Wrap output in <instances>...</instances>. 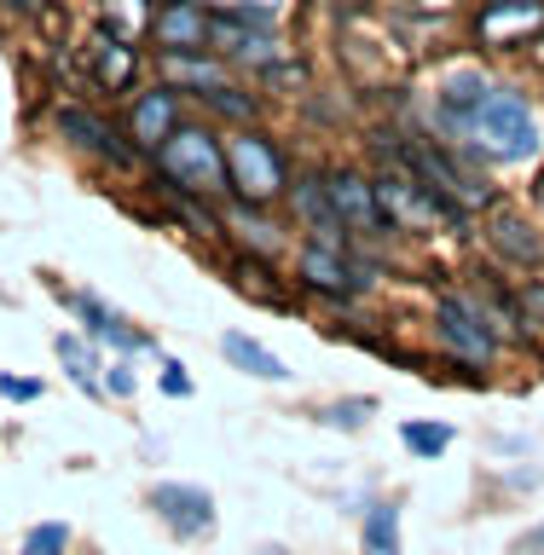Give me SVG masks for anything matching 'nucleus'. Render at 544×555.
I'll return each instance as SVG.
<instances>
[{"label":"nucleus","instance_id":"obj_1","mask_svg":"<svg viewBox=\"0 0 544 555\" xmlns=\"http://www.w3.org/2000/svg\"><path fill=\"white\" fill-rule=\"evenodd\" d=\"M464 139L481 156H493V163H528L539 151V121H533L528 99H521L516 87H493V93L481 99V111L469 116Z\"/></svg>","mask_w":544,"mask_h":555},{"label":"nucleus","instance_id":"obj_2","mask_svg":"<svg viewBox=\"0 0 544 555\" xmlns=\"http://www.w3.org/2000/svg\"><path fill=\"white\" fill-rule=\"evenodd\" d=\"M151 156H156V168H163V180L191 191V197H220L226 191V151H220V139L208 128L180 121Z\"/></svg>","mask_w":544,"mask_h":555},{"label":"nucleus","instance_id":"obj_3","mask_svg":"<svg viewBox=\"0 0 544 555\" xmlns=\"http://www.w3.org/2000/svg\"><path fill=\"white\" fill-rule=\"evenodd\" d=\"M220 151H226V191H232L243 208H267L273 197L290 191L284 151H278L267 133H232Z\"/></svg>","mask_w":544,"mask_h":555},{"label":"nucleus","instance_id":"obj_4","mask_svg":"<svg viewBox=\"0 0 544 555\" xmlns=\"http://www.w3.org/2000/svg\"><path fill=\"white\" fill-rule=\"evenodd\" d=\"M406 163H412V173L423 180L434 197H441L452 215H464V208H486L493 203V191H486L476 173H464L452 156H441L434 145H423V139H406Z\"/></svg>","mask_w":544,"mask_h":555},{"label":"nucleus","instance_id":"obj_5","mask_svg":"<svg viewBox=\"0 0 544 555\" xmlns=\"http://www.w3.org/2000/svg\"><path fill=\"white\" fill-rule=\"evenodd\" d=\"M146 503L156 509V520L174 532V538H203V532H215V498L203 492V486H191V480H156Z\"/></svg>","mask_w":544,"mask_h":555},{"label":"nucleus","instance_id":"obj_6","mask_svg":"<svg viewBox=\"0 0 544 555\" xmlns=\"http://www.w3.org/2000/svg\"><path fill=\"white\" fill-rule=\"evenodd\" d=\"M434 324H441V341L458 353L464 364H486L498 353V330L481 319L469 301H441V312H434Z\"/></svg>","mask_w":544,"mask_h":555},{"label":"nucleus","instance_id":"obj_7","mask_svg":"<svg viewBox=\"0 0 544 555\" xmlns=\"http://www.w3.org/2000/svg\"><path fill=\"white\" fill-rule=\"evenodd\" d=\"M330 208H337L342 225H359V232H389V208H382V191L359 173H330Z\"/></svg>","mask_w":544,"mask_h":555},{"label":"nucleus","instance_id":"obj_8","mask_svg":"<svg viewBox=\"0 0 544 555\" xmlns=\"http://www.w3.org/2000/svg\"><path fill=\"white\" fill-rule=\"evenodd\" d=\"M208 47H220L226 59H243V64H255V69H273L278 64V41L255 24V17H215Z\"/></svg>","mask_w":544,"mask_h":555},{"label":"nucleus","instance_id":"obj_9","mask_svg":"<svg viewBox=\"0 0 544 555\" xmlns=\"http://www.w3.org/2000/svg\"><path fill=\"white\" fill-rule=\"evenodd\" d=\"M174 128H180V93H174V87H151V93L134 99L128 133H134L139 151H156Z\"/></svg>","mask_w":544,"mask_h":555},{"label":"nucleus","instance_id":"obj_10","mask_svg":"<svg viewBox=\"0 0 544 555\" xmlns=\"http://www.w3.org/2000/svg\"><path fill=\"white\" fill-rule=\"evenodd\" d=\"M302 278L319 295H337V301H347V295H359L371 278H359V267H347V260L337 255V243H307L302 249Z\"/></svg>","mask_w":544,"mask_h":555},{"label":"nucleus","instance_id":"obj_11","mask_svg":"<svg viewBox=\"0 0 544 555\" xmlns=\"http://www.w3.org/2000/svg\"><path fill=\"white\" fill-rule=\"evenodd\" d=\"M208 29H215V17H208L198 0H168V7L156 12V41L168 52H203Z\"/></svg>","mask_w":544,"mask_h":555},{"label":"nucleus","instance_id":"obj_12","mask_svg":"<svg viewBox=\"0 0 544 555\" xmlns=\"http://www.w3.org/2000/svg\"><path fill=\"white\" fill-rule=\"evenodd\" d=\"M59 133L69 139V145L93 151L99 163H116V168H128V163H134V151H128V145H116V133L104 128L99 116H87L81 104H64V111H59Z\"/></svg>","mask_w":544,"mask_h":555},{"label":"nucleus","instance_id":"obj_13","mask_svg":"<svg viewBox=\"0 0 544 555\" xmlns=\"http://www.w3.org/2000/svg\"><path fill=\"white\" fill-rule=\"evenodd\" d=\"M486 93H493V81H486L481 69H452V76L441 81V128L464 139L469 116L481 111V99H486Z\"/></svg>","mask_w":544,"mask_h":555},{"label":"nucleus","instance_id":"obj_14","mask_svg":"<svg viewBox=\"0 0 544 555\" xmlns=\"http://www.w3.org/2000/svg\"><path fill=\"white\" fill-rule=\"evenodd\" d=\"M69 301H76L81 324H87V336L111 341V347H122V353H146V347H151V336H146V330H134L128 319H116V312L104 307L99 295H69Z\"/></svg>","mask_w":544,"mask_h":555},{"label":"nucleus","instance_id":"obj_15","mask_svg":"<svg viewBox=\"0 0 544 555\" xmlns=\"http://www.w3.org/2000/svg\"><path fill=\"white\" fill-rule=\"evenodd\" d=\"M544 24V0H493V7L481 12V35L486 41H504L516 47L521 35H533Z\"/></svg>","mask_w":544,"mask_h":555},{"label":"nucleus","instance_id":"obj_16","mask_svg":"<svg viewBox=\"0 0 544 555\" xmlns=\"http://www.w3.org/2000/svg\"><path fill=\"white\" fill-rule=\"evenodd\" d=\"M220 353L226 364H238L243 376H261V382H290V364L273 353V347H261L255 336H243V330H226L220 336Z\"/></svg>","mask_w":544,"mask_h":555},{"label":"nucleus","instance_id":"obj_17","mask_svg":"<svg viewBox=\"0 0 544 555\" xmlns=\"http://www.w3.org/2000/svg\"><path fill=\"white\" fill-rule=\"evenodd\" d=\"M359 550L365 555H400V503H371L365 509V527H359Z\"/></svg>","mask_w":544,"mask_h":555},{"label":"nucleus","instance_id":"obj_18","mask_svg":"<svg viewBox=\"0 0 544 555\" xmlns=\"http://www.w3.org/2000/svg\"><path fill=\"white\" fill-rule=\"evenodd\" d=\"M452 440H458V428H452V423H429V416H412V423H400V446H406L412 457H423V463L446 457Z\"/></svg>","mask_w":544,"mask_h":555},{"label":"nucleus","instance_id":"obj_19","mask_svg":"<svg viewBox=\"0 0 544 555\" xmlns=\"http://www.w3.org/2000/svg\"><path fill=\"white\" fill-rule=\"evenodd\" d=\"M52 353H59V364L69 371V382H76V388H87V393H99V388H104V382H99L104 364H99L93 347H81V336H69V330H64V336L52 341Z\"/></svg>","mask_w":544,"mask_h":555},{"label":"nucleus","instance_id":"obj_20","mask_svg":"<svg viewBox=\"0 0 544 555\" xmlns=\"http://www.w3.org/2000/svg\"><path fill=\"white\" fill-rule=\"evenodd\" d=\"M93 64H99V81L104 87H122V81H128L134 76V47H122V35H104V41L93 47Z\"/></svg>","mask_w":544,"mask_h":555},{"label":"nucleus","instance_id":"obj_21","mask_svg":"<svg viewBox=\"0 0 544 555\" xmlns=\"http://www.w3.org/2000/svg\"><path fill=\"white\" fill-rule=\"evenodd\" d=\"M371 411H377V399H337V405H325V411H319V423H325V428H347V434H354V428L371 423Z\"/></svg>","mask_w":544,"mask_h":555},{"label":"nucleus","instance_id":"obj_22","mask_svg":"<svg viewBox=\"0 0 544 555\" xmlns=\"http://www.w3.org/2000/svg\"><path fill=\"white\" fill-rule=\"evenodd\" d=\"M69 550V527L64 520H41V527L24 532V550L17 555H64Z\"/></svg>","mask_w":544,"mask_h":555},{"label":"nucleus","instance_id":"obj_23","mask_svg":"<svg viewBox=\"0 0 544 555\" xmlns=\"http://www.w3.org/2000/svg\"><path fill=\"white\" fill-rule=\"evenodd\" d=\"M104 24H111V35H122V41H134V35L146 29V0H104Z\"/></svg>","mask_w":544,"mask_h":555},{"label":"nucleus","instance_id":"obj_24","mask_svg":"<svg viewBox=\"0 0 544 555\" xmlns=\"http://www.w3.org/2000/svg\"><path fill=\"white\" fill-rule=\"evenodd\" d=\"M493 243H498V249H510L516 260H539V255H544V243H539V237H528V225H521V220H510V215L498 220Z\"/></svg>","mask_w":544,"mask_h":555},{"label":"nucleus","instance_id":"obj_25","mask_svg":"<svg viewBox=\"0 0 544 555\" xmlns=\"http://www.w3.org/2000/svg\"><path fill=\"white\" fill-rule=\"evenodd\" d=\"M215 7H226V17H255V24H267L284 0H215Z\"/></svg>","mask_w":544,"mask_h":555},{"label":"nucleus","instance_id":"obj_26","mask_svg":"<svg viewBox=\"0 0 544 555\" xmlns=\"http://www.w3.org/2000/svg\"><path fill=\"white\" fill-rule=\"evenodd\" d=\"M99 382H104L111 393H122V399H128V393H134V364H128V359L104 364V376H99Z\"/></svg>","mask_w":544,"mask_h":555},{"label":"nucleus","instance_id":"obj_27","mask_svg":"<svg viewBox=\"0 0 544 555\" xmlns=\"http://www.w3.org/2000/svg\"><path fill=\"white\" fill-rule=\"evenodd\" d=\"M0 393L24 405V399H41V382H29V376H0Z\"/></svg>","mask_w":544,"mask_h":555},{"label":"nucleus","instance_id":"obj_28","mask_svg":"<svg viewBox=\"0 0 544 555\" xmlns=\"http://www.w3.org/2000/svg\"><path fill=\"white\" fill-rule=\"evenodd\" d=\"M163 393H174V399H186V393H191L186 364H163Z\"/></svg>","mask_w":544,"mask_h":555},{"label":"nucleus","instance_id":"obj_29","mask_svg":"<svg viewBox=\"0 0 544 555\" xmlns=\"http://www.w3.org/2000/svg\"><path fill=\"white\" fill-rule=\"evenodd\" d=\"M521 307H528L533 319L544 324V284H528V289H521Z\"/></svg>","mask_w":544,"mask_h":555},{"label":"nucleus","instance_id":"obj_30","mask_svg":"<svg viewBox=\"0 0 544 555\" xmlns=\"http://www.w3.org/2000/svg\"><path fill=\"white\" fill-rule=\"evenodd\" d=\"M521 550H544V520H539V527H533L528 538H521Z\"/></svg>","mask_w":544,"mask_h":555},{"label":"nucleus","instance_id":"obj_31","mask_svg":"<svg viewBox=\"0 0 544 555\" xmlns=\"http://www.w3.org/2000/svg\"><path fill=\"white\" fill-rule=\"evenodd\" d=\"M539 203H544V173H539Z\"/></svg>","mask_w":544,"mask_h":555}]
</instances>
